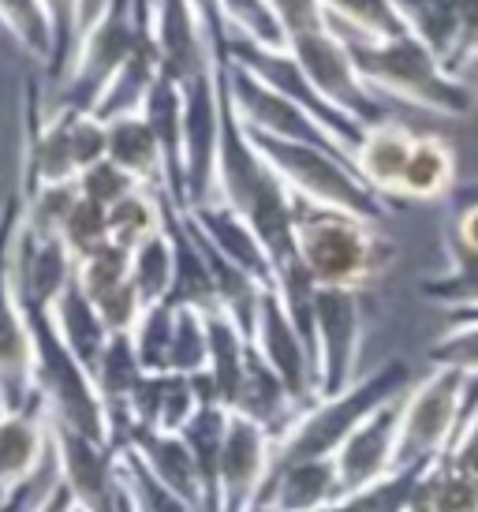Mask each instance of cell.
<instances>
[{
  "instance_id": "45",
  "label": "cell",
  "mask_w": 478,
  "mask_h": 512,
  "mask_svg": "<svg viewBox=\"0 0 478 512\" xmlns=\"http://www.w3.org/2000/svg\"><path fill=\"white\" fill-rule=\"evenodd\" d=\"M269 8H273V15L281 19V27L288 38L329 23V19H325L322 0H269Z\"/></svg>"
},
{
  "instance_id": "15",
  "label": "cell",
  "mask_w": 478,
  "mask_h": 512,
  "mask_svg": "<svg viewBox=\"0 0 478 512\" xmlns=\"http://www.w3.org/2000/svg\"><path fill=\"white\" fill-rule=\"evenodd\" d=\"M154 34L161 53V75L191 83L198 75L217 72V45L191 0H154Z\"/></svg>"
},
{
  "instance_id": "2",
  "label": "cell",
  "mask_w": 478,
  "mask_h": 512,
  "mask_svg": "<svg viewBox=\"0 0 478 512\" xmlns=\"http://www.w3.org/2000/svg\"><path fill=\"white\" fill-rule=\"evenodd\" d=\"M296 251L318 288L363 292L389 270L396 247L363 217L296 199Z\"/></svg>"
},
{
  "instance_id": "24",
  "label": "cell",
  "mask_w": 478,
  "mask_h": 512,
  "mask_svg": "<svg viewBox=\"0 0 478 512\" xmlns=\"http://www.w3.org/2000/svg\"><path fill=\"white\" fill-rule=\"evenodd\" d=\"M124 453L139 456V464L154 475L157 483L202 512V490H198L195 456H191V445L183 441V434L139 430L135 441H131V449H124Z\"/></svg>"
},
{
  "instance_id": "14",
  "label": "cell",
  "mask_w": 478,
  "mask_h": 512,
  "mask_svg": "<svg viewBox=\"0 0 478 512\" xmlns=\"http://www.w3.org/2000/svg\"><path fill=\"white\" fill-rule=\"evenodd\" d=\"M251 344L262 352V359H266L269 367L281 374V382L288 385L292 400L307 412L310 404L318 400V393H314V352L303 341V333L292 326V318L284 314L281 299H277L273 288L262 292Z\"/></svg>"
},
{
  "instance_id": "48",
  "label": "cell",
  "mask_w": 478,
  "mask_h": 512,
  "mask_svg": "<svg viewBox=\"0 0 478 512\" xmlns=\"http://www.w3.org/2000/svg\"><path fill=\"white\" fill-rule=\"evenodd\" d=\"M30 512H75V498H71V490L64 483H60V475H57V483L45 490L42 498H38V505Z\"/></svg>"
},
{
  "instance_id": "9",
  "label": "cell",
  "mask_w": 478,
  "mask_h": 512,
  "mask_svg": "<svg viewBox=\"0 0 478 512\" xmlns=\"http://www.w3.org/2000/svg\"><path fill=\"white\" fill-rule=\"evenodd\" d=\"M23 228V195L15 187L0 206V389L8 408L34 400V341L12 281V251Z\"/></svg>"
},
{
  "instance_id": "23",
  "label": "cell",
  "mask_w": 478,
  "mask_h": 512,
  "mask_svg": "<svg viewBox=\"0 0 478 512\" xmlns=\"http://www.w3.org/2000/svg\"><path fill=\"white\" fill-rule=\"evenodd\" d=\"M411 146H415V131L408 124H400V120H385V124L366 128L352 165L378 195L400 199V180H404V169H408Z\"/></svg>"
},
{
  "instance_id": "42",
  "label": "cell",
  "mask_w": 478,
  "mask_h": 512,
  "mask_svg": "<svg viewBox=\"0 0 478 512\" xmlns=\"http://www.w3.org/2000/svg\"><path fill=\"white\" fill-rule=\"evenodd\" d=\"M426 359L437 370L478 378V322H449L445 333L426 348Z\"/></svg>"
},
{
  "instance_id": "6",
  "label": "cell",
  "mask_w": 478,
  "mask_h": 512,
  "mask_svg": "<svg viewBox=\"0 0 478 512\" xmlns=\"http://www.w3.org/2000/svg\"><path fill=\"white\" fill-rule=\"evenodd\" d=\"M475 378H464L456 370H430L415 382L404 397V423H400V449H396V471L400 468H434L449 453L456 430L464 423L471 404Z\"/></svg>"
},
{
  "instance_id": "1",
  "label": "cell",
  "mask_w": 478,
  "mask_h": 512,
  "mask_svg": "<svg viewBox=\"0 0 478 512\" xmlns=\"http://www.w3.org/2000/svg\"><path fill=\"white\" fill-rule=\"evenodd\" d=\"M344 42L352 49L363 83L374 94L404 101L422 113L452 116V120L471 113L467 83L460 75H452L434 49L422 45L411 30L389 42H355V38H344Z\"/></svg>"
},
{
  "instance_id": "44",
  "label": "cell",
  "mask_w": 478,
  "mask_h": 512,
  "mask_svg": "<svg viewBox=\"0 0 478 512\" xmlns=\"http://www.w3.org/2000/svg\"><path fill=\"white\" fill-rule=\"evenodd\" d=\"M131 191H139V184H135L120 165H113L109 157L98 161V165H90L86 172H79V195L105 206V210H113L116 202L127 199Z\"/></svg>"
},
{
  "instance_id": "16",
  "label": "cell",
  "mask_w": 478,
  "mask_h": 512,
  "mask_svg": "<svg viewBox=\"0 0 478 512\" xmlns=\"http://www.w3.org/2000/svg\"><path fill=\"white\" fill-rule=\"evenodd\" d=\"M273 434L243 415H228L221 449V512H247L273 471Z\"/></svg>"
},
{
  "instance_id": "32",
  "label": "cell",
  "mask_w": 478,
  "mask_h": 512,
  "mask_svg": "<svg viewBox=\"0 0 478 512\" xmlns=\"http://www.w3.org/2000/svg\"><path fill=\"white\" fill-rule=\"evenodd\" d=\"M165 228V206H161V191H131L109 210V240L124 251H135L142 243L157 236Z\"/></svg>"
},
{
  "instance_id": "29",
  "label": "cell",
  "mask_w": 478,
  "mask_h": 512,
  "mask_svg": "<svg viewBox=\"0 0 478 512\" xmlns=\"http://www.w3.org/2000/svg\"><path fill=\"white\" fill-rule=\"evenodd\" d=\"M329 27L340 38H355V42H389L408 34L404 19L396 15L393 0H322Z\"/></svg>"
},
{
  "instance_id": "50",
  "label": "cell",
  "mask_w": 478,
  "mask_h": 512,
  "mask_svg": "<svg viewBox=\"0 0 478 512\" xmlns=\"http://www.w3.org/2000/svg\"><path fill=\"white\" fill-rule=\"evenodd\" d=\"M247 512H273V509H269V505H262V501H254V505Z\"/></svg>"
},
{
  "instance_id": "11",
  "label": "cell",
  "mask_w": 478,
  "mask_h": 512,
  "mask_svg": "<svg viewBox=\"0 0 478 512\" xmlns=\"http://www.w3.org/2000/svg\"><path fill=\"white\" fill-rule=\"evenodd\" d=\"M228 60L239 64V68H247L254 79H262L266 86H273V90L284 94L288 101H296L299 109H307V113L337 139L340 150H344L348 157H355L366 128L359 124V120H352L348 113H340L337 105H329V101L318 94V86L310 83L307 72L299 68V60L292 57L288 49H262V45L243 42V38L232 34V42H228Z\"/></svg>"
},
{
  "instance_id": "33",
  "label": "cell",
  "mask_w": 478,
  "mask_h": 512,
  "mask_svg": "<svg viewBox=\"0 0 478 512\" xmlns=\"http://www.w3.org/2000/svg\"><path fill=\"white\" fill-rule=\"evenodd\" d=\"M45 12H49V27H53V57L45 64V83L60 90L68 83L71 64H75V53H79V42H83L86 30V12L83 0H42Z\"/></svg>"
},
{
  "instance_id": "27",
  "label": "cell",
  "mask_w": 478,
  "mask_h": 512,
  "mask_svg": "<svg viewBox=\"0 0 478 512\" xmlns=\"http://www.w3.org/2000/svg\"><path fill=\"white\" fill-rule=\"evenodd\" d=\"M206 326H210V378L217 385V397L221 408L232 412L239 397V385L247 374V352H251V337L236 326V318L225 311L206 314Z\"/></svg>"
},
{
  "instance_id": "43",
  "label": "cell",
  "mask_w": 478,
  "mask_h": 512,
  "mask_svg": "<svg viewBox=\"0 0 478 512\" xmlns=\"http://www.w3.org/2000/svg\"><path fill=\"white\" fill-rule=\"evenodd\" d=\"M60 240L68 243V251L75 255V262H83V258L94 255L98 247L113 243L109 240V210L79 195L75 210H71L64 228H60Z\"/></svg>"
},
{
  "instance_id": "53",
  "label": "cell",
  "mask_w": 478,
  "mask_h": 512,
  "mask_svg": "<svg viewBox=\"0 0 478 512\" xmlns=\"http://www.w3.org/2000/svg\"><path fill=\"white\" fill-rule=\"evenodd\" d=\"M139 512H146V509H142V505H139Z\"/></svg>"
},
{
  "instance_id": "28",
  "label": "cell",
  "mask_w": 478,
  "mask_h": 512,
  "mask_svg": "<svg viewBox=\"0 0 478 512\" xmlns=\"http://www.w3.org/2000/svg\"><path fill=\"white\" fill-rule=\"evenodd\" d=\"M53 322H57L64 344L75 352V359H79L86 370H94V363L101 359V352H105V344H109L113 333L105 329L98 307L86 299V292L79 288V281H71L68 292L57 299V307H53Z\"/></svg>"
},
{
  "instance_id": "47",
  "label": "cell",
  "mask_w": 478,
  "mask_h": 512,
  "mask_svg": "<svg viewBox=\"0 0 478 512\" xmlns=\"http://www.w3.org/2000/svg\"><path fill=\"white\" fill-rule=\"evenodd\" d=\"M452 251H464V255L478 258V195L456 214V225H452Z\"/></svg>"
},
{
  "instance_id": "49",
  "label": "cell",
  "mask_w": 478,
  "mask_h": 512,
  "mask_svg": "<svg viewBox=\"0 0 478 512\" xmlns=\"http://www.w3.org/2000/svg\"><path fill=\"white\" fill-rule=\"evenodd\" d=\"M15 494H19V490H12V486H8V483H4V479H0V512H4V509H8V505H12Z\"/></svg>"
},
{
  "instance_id": "26",
  "label": "cell",
  "mask_w": 478,
  "mask_h": 512,
  "mask_svg": "<svg viewBox=\"0 0 478 512\" xmlns=\"http://www.w3.org/2000/svg\"><path fill=\"white\" fill-rule=\"evenodd\" d=\"M452 187H456V150L441 135H430V131L415 135L408 169L400 180V199L434 202L445 199Z\"/></svg>"
},
{
  "instance_id": "52",
  "label": "cell",
  "mask_w": 478,
  "mask_h": 512,
  "mask_svg": "<svg viewBox=\"0 0 478 512\" xmlns=\"http://www.w3.org/2000/svg\"><path fill=\"white\" fill-rule=\"evenodd\" d=\"M75 512H83V509H79V505H75Z\"/></svg>"
},
{
  "instance_id": "5",
  "label": "cell",
  "mask_w": 478,
  "mask_h": 512,
  "mask_svg": "<svg viewBox=\"0 0 478 512\" xmlns=\"http://www.w3.org/2000/svg\"><path fill=\"white\" fill-rule=\"evenodd\" d=\"M154 0H101L98 15H90L83 30V42L75 53L68 83L57 90L53 105H68L79 113H94L105 98V90L113 86L127 57L135 53L142 19L150 12Z\"/></svg>"
},
{
  "instance_id": "12",
  "label": "cell",
  "mask_w": 478,
  "mask_h": 512,
  "mask_svg": "<svg viewBox=\"0 0 478 512\" xmlns=\"http://www.w3.org/2000/svg\"><path fill=\"white\" fill-rule=\"evenodd\" d=\"M228 79V94H232V109H236L239 124L247 131L269 135V139H284V143H303V146H322L333 154L348 157L340 150V143L329 131L307 113L299 109L296 101H288L284 94H277L273 86H266L262 79H254L247 68H239L232 60L221 64ZM352 161V157H348Z\"/></svg>"
},
{
  "instance_id": "13",
  "label": "cell",
  "mask_w": 478,
  "mask_h": 512,
  "mask_svg": "<svg viewBox=\"0 0 478 512\" xmlns=\"http://www.w3.org/2000/svg\"><path fill=\"white\" fill-rule=\"evenodd\" d=\"M217 154H221V83L217 72L183 83V180L187 206L217 202Z\"/></svg>"
},
{
  "instance_id": "41",
  "label": "cell",
  "mask_w": 478,
  "mask_h": 512,
  "mask_svg": "<svg viewBox=\"0 0 478 512\" xmlns=\"http://www.w3.org/2000/svg\"><path fill=\"white\" fill-rule=\"evenodd\" d=\"M210 367V326L206 314L191 307H176V333H172L169 370L176 374H198Z\"/></svg>"
},
{
  "instance_id": "19",
  "label": "cell",
  "mask_w": 478,
  "mask_h": 512,
  "mask_svg": "<svg viewBox=\"0 0 478 512\" xmlns=\"http://www.w3.org/2000/svg\"><path fill=\"white\" fill-rule=\"evenodd\" d=\"M75 255L60 236H34L19 228V240L12 251V281L19 292V303L30 307H57V299L75 281Z\"/></svg>"
},
{
  "instance_id": "51",
  "label": "cell",
  "mask_w": 478,
  "mask_h": 512,
  "mask_svg": "<svg viewBox=\"0 0 478 512\" xmlns=\"http://www.w3.org/2000/svg\"><path fill=\"white\" fill-rule=\"evenodd\" d=\"M8 415V400H4V389H0V419Z\"/></svg>"
},
{
  "instance_id": "25",
  "label": "cell",
  "mask_w": 478,
  "mask_h": 512,
  "mask_svg": "<svg viewBox=\"0 0 478 512\" xmlns=\"http://www.w3.org/2000/svg\"><path fill=\"white\" fill-rule=\"evenodd\" d=\"M109 161L146 191H169L165 184V154L154 128L142 113H127L109 120Z\"/></svg>"
},
{
  "instance_id": "10",
  "label": "cell",
  "mask_w": 478,
  "mask_h": 512,
  "mask_svg": "<svg viewBox=\"0 0 478 512\" xmlns=\"http://www.w3.org/2000/svg\"><path fill=\"white\" fill-rule=\"evenodd\" d=\"M288 53L299 60V68L307 72L310 83L318 86V94H322L329 105H337L340 113H348L352 120H359L363 128H374V124L393 120V116L385 113V105H381L378 94L363 83L348 42H344L329 23L314 30H303V34H292V38H288Z\"/></svg>"
},
{
  "instance_id": "18",
  "label": "cell",
  "mask_w": 478,
  "mask_h": 512,
  "mask_svg": "<svg viewBox=\"0 0 478 512\" xmlns=\"http://www.w3.org/2000/svg\"><path fill=\"white\" fill-rule=\"evenodd\" d=\"M408 397V393H404ZM404 397L389 400L381 412H374L352 438L340 445L333 456L340 471L344 494L363 490L396 471V449H400V423H404Z\"/></svg>"
},
{
  "instance_id": "39",
  "label": "cell",
  "mask_w": 478,
  "mask_h": 512,
  "mask_svg": "<svg viewBox=\"0 0 478 512\" xmlns=\"http://www.w3.org/2000/svg\"><path fill=\"white\" fill-rule=\"evenodd\" d=\"M75 281H79L90 303H101L105 296H113L116 288H124L131 281V251L105 243L75 266Z\"/></svg>"
},
{
  "instance_id": "46",
  "label": "cell",
  "mask_w": 478,
  "mask_h": 512,
  "mask_svg": "<svg viewBox=\"0 0 478 512\" xmlns=\"http://www.w3.org/2000/svg\"><path fill=\"white\" fill-rule=\"evenodd\" d=\"M456 19H460V42L452 57V75H460L471 60H478V0H456Z\"/></svg>"
},
{
  "instance_id": "36",
  "label": "cell",
  "mask_w": 478,
  "mask_h": 512,
  "mask_svg": "<svg viewBox=\"0 0 478 512\" xmlns=\"http://www.w3.org/2000/svg\"><path fill=\"white\" fill-rule=\"evenodd\" d=\"M419 296L445 307V311H467L478 307V258L452 251V262L445 273L419 281Z\"/></svg>"
},
{
  "instance_id": "34",
  "label": "cell",
  "mask_w": 478,
  "mask_h": 512,
  "mask_svg": "<svg viewBox=\"0 0 478 512\" xmlns=\"http://www.w3.org/2000/svg\"><path fill=\"white\" fill-rule=\"evenodd\" d=\"M172 273H176V255H172V240L165 228L131 251V285H135L146 307L169 299Z\"/></svg>"
},
{
  "instance_id": "3",
  "label": "cell",
  "mask_w": 478,
  "mask_h": 512,
  "mask_svg": "<svg viewBox=\"0 0 478 512\" xmlns=\"http://www.w3.org/2000/svg\"><path fill=\"white\" fill-rule=\"evenodd\" d=\"M411 385H415V378H411L408 363L389 359L374 374H363L340 397L314 400L307 412L284 430V438L273 445V468L299 464V460H318V456H337L340 445L352 438L370 415L381 412L389 400L404 397Z\"/></svg>"
},
{
  "instance_id": "8",
  "label": "cell",
  "mask_w": 478,
  "mask_h": 512,
  "mask_svg": "<svg viewBox=\"0 0 478 512\" xmlns=\"http://www.w3.org/2000/svg\"><path fill=\"white\" fill-rule=\"evenodd\" d=\"M363 299L355 288H318L314 296V393L318 400L352 389L363 359Z\"/></svg>"
},
{
  "instance_id": "37",
  "label": "cell",
  "mask_w": 478,
  "mask_h": 512,
  "mask_svg": "<svg viewBox=\"0 0 478 512\" xmlns=\"http://www.w3.org/2000/svg\"><path fill=\"white\" fill-rule=\"evenodd\" d=\"M0 27L19 42V49H27L34 60L49 64L53 27H49V12L42 0H0Z\"/></svg>"
},
{
  "instance_id": "4",
  "label": "cell",
  "mask_w": 478,
  "mask_h": 512,
  "mask_svg": "<svg viewBox=\"0 0 478 512\" xmlns=\"http://www.w3.org/2000/svg\"><path fill=\"white\" fill-rule=\"evenodd\" d=\"M247 135H251V143L258 146V154L273 165V172L281 176L284 187H288L299 202L363 217L370 225H378V221H385V217L393 214V202L366 184L348 157L333 154V150H322V146L269 139V135H258V131H247Z\"/></svg>"
},
{
  "instance_id": "21",
  "label": "cell",
  "mask_w": 478,
  "mask_h": 512,
  "mask_svg": "<svg viewBox=\"0 0 478 512\" xmlns=\"http://www.w3.org/2000/svg\"><path fill=\"white\" fill-rule=\"evenodd\" d=\"M340 498H344V483H340L333 456L273 468L262 494H258V501L273 512H322L329 505H337Z\"/></svg>"
},
{
  "instance_id": "31",
  "label": "cell",
  "mask_w": 478,
  "mask_h": 512,
  "mask_svg": "<svg viewBox=\"0 0 478 512\" xmlns=\"http://www.w3.org/2000/svg\"><path fill=\"white\" fill-rule=\"evenodd\" d=\"M90 374H94V385H98L101 400H105V412L127 408V400L135 397L139 382L146 378V367H142L139 352H135L131 333H113Z\"/></svg>"
},
{
  "instance_id": "20",
  "label": "cell",
  "mask_w": 478,
  "mask_h": 512,
  "mask_svg": "<svg viewBox=\"0 0 478 512\" xmlns=\"http://www.w3.org/2000/svg\"><path fill=\"white\" fill-rule=\"evenodd\" d=\"M183 214H187L191 228H195L198 236L210 243L225 262H232L236 270H243L262 288H273V258H269V251L262 247L258 232L247 225V217H239L225 202L187 206Z\"/></svg>"
},
{
  "instance_id": "40",
  "label": "cell",
  "mask_w": 478,
  "mask_h": 512,
  "mask_svg": "<svg viewBox=\"0 0 478 512\" xmlns=\"http://www.w3.org/2000/svg\"><path fill=\"white\" fill-rule=\"evenodd\" d=\"M79 202V180L71 184L38 187L34 195L23 199V228L34 236H60V228Z\"/></svg>"
},
{
  "instance_id": "35",
  "label": "cell",
  "mask_w": 478,
  "mask_h": 512,
  "mask_svg": "<svg viewBox=\"0 0 478 512\" xmlns=\"http://www.w3.org/2000/svg\"><path fill=\"white\" fill-rule=\"evenodd\" d=\"M430 468H400L393 475H385L378 483L363 486L344 494L337 505H329L322 512H408L411 498H415V486Z\"/></svg>"
},
{
  "instance_id": "38",
  "label": "cell",
  "mask_w": 478,
  "mask_h": 512,
  "mask_svg": "<svg viewBox=\"0 0 478 512\" xmlns=\"http://www.w3.org/2000/svg\"><path fill=\"white\" fill-rule=\"evenodd\" d=\"M172 333H176V307H172V303H154V307H146L139 318V326L131 329L135 352H139L142 367L150 370V374H169Z\"/></svg>"
},
{
  "instance_id": "7",
  "label": "cell",
  "mask_w": 478,
  "mask_h": 512,
  "mask_svg": "<svg viewBox=\"0 0 478 512\" xmlns=\"http://www.w3.org/2000/svg\"><path fill=\"white\" fill-rule=\"evenodd\" d=\"M53 456L60 483L68 486L83 512H139L135 490L124 475V456L109 441L90 438L83 430L53 419Z\"/></svg>"
},
{
  "instance_id": "22",
  "label": "cell",
  "mask_w": 478,
  "mask_h": 512,
  "mask_svg": "<svg viewBox=\"0 0 478 512\" xmlns=\"http://www.w3.org/2000/svg\"><path fill=\"white\" fill-rule=\"evenodd\" d=\"M232 412L258 423V427H266L273 434V441H281L284 430L303 415V408L288 393V385L281 382V374L269 367L254 344L251 352H247V374H243V385H239V397Z\"/></svg>"
},
{
  "instance_id": "17",
  "label": "cell",
  "mask_w": 478,
  "mask_h": 512,
  "mask_svg": "<svg viewBox=\"0 0 478 512\" xmlns=\"http://www.w3.org/2000/svg\"><path fill=\"white\" fill-rule=\"evenodd\" d=\"M53 464V415L45 397L34 389V400L8 408L0 419V479L19 490L34 483Z\"/></svg>"
},
{
  "instance_id": "30",
  "label": "cell",
  "mask_w": 478,
  "mask_h": 512,
  "mask_svg": "<svg viewBox=\"0 0 478 512\" xmlns=\"http://www.w3.org/2000/svg\"><path fill=\"white\" fill-rule=\"evenodd\" d=\"M396 15L404 19V27L430 45L441 64L452 72L456 42H460V19H456V0H393Z\"/></svg>"
}]
</instances>
